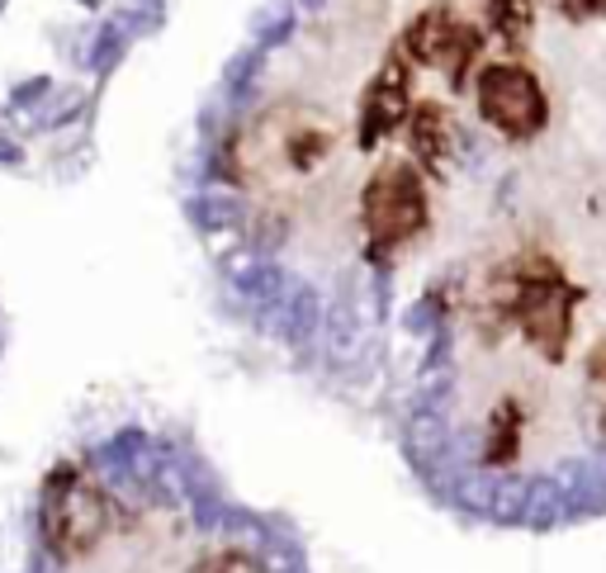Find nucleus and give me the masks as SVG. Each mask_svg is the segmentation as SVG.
I'll return each mask as SVG.
<instances>
[{
    "mask_svg": "<svg viewBox=\"0 0 606 573\" xmlns=\"http://www.w3.org/2000/svg\"><path fill=\"white\" fill-rule=\"evenodd\" d=\"M474 105H479V119L508 142L536 138L545 128V119H550L545 91H540L536 71H531L526 62L479 67V77H474Z\"/></svg>",
    "mask_w": 606,
    "mask_h": 573,
    "instance_id": "3",
    "label": "nucleus"
},
{
    "mask_svg": "<svg viewBox=\"0 0 606 573\" xmlns=\"http://www.w3.org/2000/svg\"><path fill=\"white\" fill-rule=\"evenodd\" d=\"M583 384H587V408H593V426L606 436V341H597V347L587 351Z\"/></svg>",
    "mask_w": 606,
    "mask_h": 573,
    "instance_id": "4",
    "label": "nucleus"
},
{
    "mask_svg": "<svg viewBox=\"0 0 606 573\" xmlns=\"http://www.w3.org/2000/svg\"><path fill=\"white\" fill-rule=\"evenodd\" d=\"M57 573H266L261 554L199 526L176 507H119L91 536L57 550Z\"/></svg>",
    "mask_w": 606,
    "mask_h": 573,
    "instance_id": "1",
    "label": "nucleus"
},
{
    "mask_svg": "<svg viewBox=\"0 0 606 573\" xmlns=\"http://www.w3.org/2000/svg\"><path fill=\"white\" fill-rule=\"evenodd\" d=\"M431 227V180L417 156L388 152L356 185L351 233L370 261H398Z\"/></svg>",
    "mask_w": 606,
    "mask_h": 573,
    "instance_id": "2",
    "label": "nucleus"
}]
</instances>
